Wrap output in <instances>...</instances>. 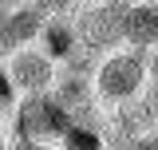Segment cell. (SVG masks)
I'll return each instance as SVG.
<instances>
[{"label": "cell", "mask_w": 158, "mask_h": 150, "mask_svg": "<svg viewBox=\"0 0 158 150\" xmlns=\"http://www.w3.org/2000/svg\"><path fill=\"white\" fill-rule=\"evenodd\" d=\"M146 52H111L107 59H99L95 75H91V95L95 103H107V107H123L142 95L146 87Z\"/></svg>", "instance_id": "obj_1"}, {"label": "cell", "mask_w": 158, "mask_h": 150, "mask_svg": "<svg viewBox=\"0 0 158 150\" xmlns=\"http://www.w3.org/2000/svg\"><path fill=\"white\" fill-rule=\"evenodd\" d=\"M67 111L56 103V95H24L12 107V138L16 142H48L56 146L67 131Z\"/></svg>", "instance_id": "obj_2"}, {"label": "cell", "mask_w": 158, "mask_h": 150, "mask_svg": "<svg viewBox=\"0 0 158 150\" xmlns=\"http://www.w3.org/2000/svg\"><path fill=\"white\" fill-rule=\"evenodd\" d=\"M123 16H127V4H75L71 24L83 48L103 52L123 44Z\"/></svg>", "instance_id": "obj_3"}, {"label": "cell", "mask_w": 158, "mask_h": 150, "mask_svg": "<svg viewBox=\"0 0 158 150\" xmlns=\"http://www.w3.org/2000/svg\"><path fill=\"white\" fill-rule=\"evenodd\" d=\"M4 71H8V83L16 95H48L56 83V63L36 48H24L16 56H8Z\"/></svg>", "instance_id": "obj_4"}, {"label": "cell", "mask_w": 158, "mask_h": 150, "mask_svg": "<svg viewBox=\"0 0 158 150\" xmlns=\"http://www.w3.org/2000/svg\"><path fill=\"white\" fill-rule=\"evenodd\" d=\"M44 20L48 16L40 4H12V12L0 24V56H16L24 48H32V40H40Z\"/></svg>", "instance_id": "obj_5"}, {"label": "cell", "mask_w": 158, "mask_h": 150, "mask_svg": "<svg viewBox=\"0 0 158 150\" xmlns=\"http://www.w3.org/2000/svg\"><path fill=\"white\" fill-rule=\"evenodd\" d=\"M123 44H131V52H150V48H158V8L154 4H127Z\"/></svg>", "instance_id": "obj_6"}, {"label": "cell", "mask_w": 158, "mask_h": 150, "mask_svg": "<svg viewBox=\"0 0 158 150\" xmlns=\"http://www.w3.org/2000/svg\"><path fill=\"white\" fill-rule=\"evenodd\" d=\"M40 40H44V56L52 59H67L71 52L79 48V36H75V24H71V12H59V16H48L44 28H40Z\"/></svg>", "instance_id": "obj_7"}, {"label": "cell", "mask_w": 158, "mask_h": 150, "mask_svg": "<svg viewBox=\"0 0 158 150\" xmlns=\"http://www.w3.org/2000/svg\"><path fill=\"white\" fill-rule=\"evenodd\" d=\"M56 150H107V134L91 127H67Z\"/></svg>", "instance_id": "obj_8"}, {"label": "cell", "mask_w": 158, "mask_h": 150, "mask_svg": "<svg viewBox=\"0 0 158 150\" xmlns=\"http://www.w3.org/2000/svg\"><path fill=\"white\" fill-rule=\"evenodd\" d=\"M12 107H16V91H12L8 71H4V63H0V115H12Z\"/></svg>", "instance_id": "obj_9"}, {"label": "cell", "mask_w": 158, "mask_h": 150, "mask_svg": "<svg viewBox=\"0 0 158 150\" xmlns=\"http://www.w3.org/2000/svg\"><path fill=\"white\" fill-rule=\"evenodd\" d=\"M127 150H158V127L138 134V138H127Z\"/></svg>", "instance_id": "obj_10"}, {"label": "cell", "mask_w": 158, "mask_h": 150, "mask_svg": "<svg viewBox=\"0 0 158 150\" xmlns=\"http://www.w3.org/2000/svg\"><path fill=\"white\" fill-rule=\"evenodd\" d=\"M8 150H56V146H48V142H8Z\"/></svg>", "instance_id": "obj_11"}, {"label": "cell", "mask_w": 158, "mask_h": 150, "mask_svg": "<svg viewBox=\"0 0 158 150\" xmlns=\"http://www.w3.org/2000/svg\"><path fill=\"white\" fill-rule=\"evenodd\" d=\"M146 71H150V79H158V48L146 52Z\"/></svg>", "instance_id": "obj_12"}, {"label": "cell", "mask_w": 158, "mask_h": 150, "mask_svg": "<svg viewBox=\"0 0 158 150\" xmlns=\"http://www.w3.org/2000/svg\"><path fill=\"white\" fill-rule=\"evenodd\" d=\"M12 12V4H0V24H4V16Z\"/></svg>", "instance_id": "obj_13"}, {"label": "cell", "mask_w": 158, "mask_h": 150, "mask_svg": "<svg viewBox=\"0 0 158 150\" xmlns=\"http://www.w3.org/2000/svg\"><path fill=\"white\" fill-rule=\"evenodd\" d=\"M0 150H8V138H4V134H0Z\"/></svg>", "instance_id": "obj_14"}, {"label": "cell", "mask_w": 158, "mask_h": 150, "mask_svg": "<svg viewBox=\"0 0 158 150\" xmlns=\"http://www.w3.org/2000/svg\"><path fill=\"white\" fill-rule=\"evenodd\" d=\"M154 8H158V4H154Z\"/></svg>", "instance_id": "obj_15"}]
</instances>
